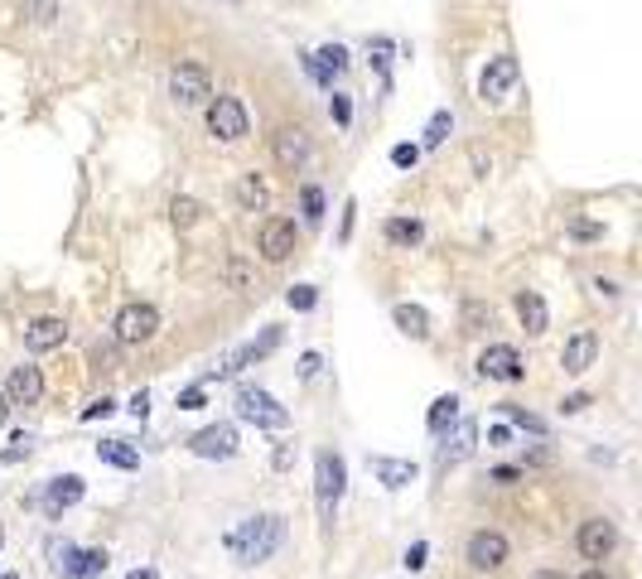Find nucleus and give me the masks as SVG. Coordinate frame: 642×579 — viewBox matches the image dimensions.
Listing matches in <instances>:
<instances>
[{
    "label": "nucleus",
    "mask_w": 642,
    "mask_h": 579,
    "mask_svg": "<svg viewBox=\"0 0 642 579\" xmlns=\"http://www.w3.org/2000/svg\"><path fill=\"white\" fill-rule=\"evenodd\" d=\"M594 358H599V333L594 329H580L570 343H565V353H560V367L570 372V377H585L589 367H594Z\"/></svg>",
    "instance_id": "16"
},
{
    "label": "nucleus",
    "mask_w": 642,
    "mask_h": 579,
    "mask_svg": "<svg viewBox=\"0 0 642 579\" xmlns=\"http://www.w3.org/2000/svg\"><path fill=\"white\" fill-rule=\"evenodd\" d=\"M507 555H512V546H507L503 531H474L469 536V551H464V560L474 565L478 575H493V570H503Z\"/></svg>",
    "instance_id": "9"
},
{
    "label": "nucleus",
    "mask_w": 642,
    "mask_h": 579,
    "mask_svg": "<svg viewBox=\"0 0 642 579\" xmlns=\"http://www.w3.org/2000/svg\"><path fill=\"white\" fill-rule=\"evenodd\" d=\"M256 358H261V353H256V343H242V348H232V353H227L223 367H218L213 377H237V372H247Z\"/></svg>",
    "instance_id": "29"
},
{
    "label": "nucleus",
    "mask_w": 642,
    "mask_h": 579,
    "mask_svg": "<svg viewBox=\"0 0 642 579\" xmlns=\"http://www.w3.org/2000/svg\"><path fill=\"white\" fill-rule=\"evenodd\" d=\"M169 218H174V227H184V232H189V227H198V222H203V203L179 193V198L169 203Z\"/></svg>",
    "instance_id": "28"
},
{
    "label": "nucleus",
    "mask_w": 642,
    "mask_h": 579,
    "mask_svg": "<svg viewBox=\"0 0 642 579\" xmlns=\"http://www.w3.org/2000/svg\"><path fill=\"white\" fill-rule=\"evenodd\" d=\"M49 565H54V575H63V579H83V546L54 536V541H49Z\"/></svg>",
    "instance_id": "22"
},
{
    "label": "nucleus",
    "mask_w": 642,
    "mask_h": 579,
    "mask_svg": "<svg viewBox=\"0 0 642 579\" xmlns=\"http://www.w3.org/2000/svg\"><path fill=\"white\" fill-rule=\"evenodd\" d=\"M280 546H285V517H276V512H252V517H242L232 531H223V551L237 565H261Z\"/></svg>",
    "instance_id": "1"
},
{
    "label": "nucleus",
    "mask_w": 642,
    "mask_h": 579,
    "mask_svg": "<svg viewBox=\"0 0 642 579\" xmlns=\"http://www.w3.org/2000/svg\"><path fill=\"white\" fill-rule=\"evenodd\" d=\"M126 579H160V570H145V565H140V570H131Z\"/></svg>",
    "instance_id": "55"
},
{
    "label": "nucleus",
    "mask_w": 642,
    "mask_h": 579,
    "mask_svg": "<svg viewBox=\"0 0 642 579\" xmlns=\"http://www.w3.org/2000/svg\"><path fill=\"white\" fill-rule=\"evenodd\" d=\"M107 565H112V555H107V551H83V579L87 575H102Z\"/></svg>",
    "instance_id": "45"
},
{
    "label": "nucleus",
    "mask_w": 642,
    "mask_h": 579,
    "mask_svg": "<svg viewBox=\"0 0 642 579\" xmlns=\"http://www.w3.org/2000/svg\"><path fill=\"white\" fill-rule=\"evenodd\" d=\"M285 300H290V309L309 314V309L319 304V290H314V285H290V290H285Z\"/></svg>",
    "instance_id": "33"
},
{
    "label": "nucleus",
    "mask_w": 642,
    "mask_h": 579,
    "mask_svg": "<svg viewBox=\"0 0 642 579\" xmlns=\"http://www.w3.org/2000/svg\"><path fill=\"white\" fill-rule=\"evenodd\" d=\"M237 415L247 425H256V430H285L290 425V411L280 406L271 391H261V386H242L237 391Z\"/></svg>",
    "instance_id": "4"
},
{
    "label": "nucleus",
    "mask_w": 642,
    "mask_h": 579,
    "mask_svg": "<svg viewBox=\"0 0 642 579\" xmlns=\"http://www.w3.org/2000/svg\"><path fill=\"white\" fill-rule=\"evenodd\" d=\"M0 546H5V526H0Z\"/></svg>",
    "instance_id": "58"
},
{
    "label": "nucleus",
    "mask_w": 642,
    "mask_h": 579,
    "mask_svg": "<svg viewBox=\"0 0 642 579\" xmlns=\"http://www.w3.org/2000/svg\"><path fill=\"white\" fill-rule=\"evenodd\" d=\"M189 454L194 459H232L237 454V425H227V420H218V425H203L198 435H189Z\"/></svg>",
    "instance_id": "10"
},
{
    "label": "nucleus",
    "mask_w": 642,
    "mask_h": 579,
    "mask_svg": "<svg viewBox=\"0 0 642 579\" xmlns=\"http://www.w3.org/2000/svg\"><path fill=\"white\" fill-rule=\"evenodd\" d=\"M227 280H232V285H237V290H252V271H247V266H242V261H227V271H223Z\"/></svg>",
    "instance_id": "48"
},
{
    "label": "nucleus",
    "mask_w": 642,
    "mask_h": 579,
    "mask_svg": "<svg viewBox=\"0 0 642 579\" xmlns=\"http://www.w3.org/2000/svg\"><path fill=\"white\" fill-rule=\"evenodd\" d=\"M488 324V309L483 304H464V333H483Z\"/></svg>",
    "instance_id": "43"
},
{
    "label": "nucleus",
    "mask_w": 642,
    "mask_h": 579,
    "mask_svg": "<svg viewBox=\"0 0 642 579\" xmlns=\"http://www.w3.org/2000/svg\"><path fill=\"white\" fill-rule=\"evenodd\" d=\"M155 329H160V309H155V304H145V300L121 304V309H116V319H112V338L116 343H126V348L150 343Z\"/></svg>",
    "instance_id": "3"
},
{
    "label": "nucleus",
    "mask_w": 642,
    "mask_h": 579,
    "mask_svg": "<svg viewBox=\"0 0 642 579\" xmlns=\"http://www.w3.org/2000/svg\"><path fill=\"white\" fill-rule=\"evenodd\" d=\"M63 343H68V324L54 319V314H49V319H34V324L25 329V348L34 353V358H39V353H54V348H63Z\"/></svg>",
    "instance_id": "18"
},
{
    "label": "nucleus",
    "mask_w": 642,
    "mask_h": 579,
    "mask_svg": "<svg viewBox=\"0 0 642 579\" xmlns=\"http://www.w3.org/2000/svg\"><path fill=\"white\" fill-rule=\"evenodd\" d=\"M517 87V58L512 54H498L488 68H483V78H478V97L488 102V107H498L507 92Z\"/></svg>",
    "instance_id": "12"
},
{
    "label": "nucleus",
    "mask_w": 642,
    "mask_h": 579,
    "mask_svg": "<svg viewBox=\"0 0 642 579\" xmlns=\"http://www.w3.org/2000/svg\"><path fill=\"white\" fill-rule=\"evenodd\" d=\"M300 213H305L309 227L324 222V189H319V184H305V189H300Z\"/></svg>",
    "instance_id": "30"
},
{
    "label": "nucleus",
    "mask_w": 642,
    "mask_h": 579,
    "mask_svg": "<svg viewBox=\"0 0 642 579\" xmlns=\"http://www.w3.org/2000/svg\"><path fill=\"white\" fill-rule=\"evenodd\" d=\"M348 237H353V203L343 208V227H338V242H348Z\"/></svg>",
    "instance_id": "52"
},
{
    "label": "nucleus",
    "mask_w": 642,
    "mask_h": 579,
    "mask_svg": "<svg viewBox=\"0 0 642 579\" xmlns=\"http://www.w3.org/2000/svg\"><path fill=\"white\" fill-rule=\"evenodd\" d=\"M87 497V483L78 478V473H58V478H49L44 483V493H39V507L49 512V517H63L73 502H83Z\"/></svg>",
    "instance_id": "13"
},
{
    "label": "nucleus",
    "mask_w": 642,
    "mask_h": 579,
    "mask_svg": "<svg viewBox=\"0 0 642 579\" xmlns=\"http://www.w3.org/2000/svg\"><path fill=\"white\" fill-rule=\"evenodd\" d=\"M575 551L580 560H609L618 551V526L609 517H585L575 531Z\"/></svg>",
    "instance_id": "6"
},
{
    "label": "nucleus",
    "mask_w": 642,
    "mask_h": 579,
    "mask_svg": "<svg viewBox=\"0 0 642 579\" xmlns=\"http://www.w3.org/2000/svg\"><path fill=\"white\" fill-rule=\"evenodd\" d=\"M391 324L406 333V338H430V314L420 304H396L391 309Z\"/></svg>",
    "instance_id": "24"
},
{
    "label": "nucleus",
    "mask_w": 642,
    "mask_h": 579,
    "mask_svg": "<svg viewBox=\"0 0 642 579\" xmlns=\"http://www.w3.org/2000/svg\"><path fill=\"white\" fill-rule=\"evenodd\" d=\"M300 68H305V73H309V78H314V83H319V87H334V78L324 73V63H319V58H314V54H300Z\"/></svg>",
    "instance_id": "42"
},
{
    "label": "nucleus",
    "mask_w": 642,
    "mask_h": 579,
    "mask_svg": "<svg viewBox=\"0 0 642 579\" xmlns=\"http://www.w3.org/2000/svg\"><path fill=\"white\" fill-rule=\"evenodd\" d=\"M280 343H285V329H280V324H266V329L256 333V353H261V358H271Z\"/></svg>",
    "instance_id": "35"
},
{
    "label": "nucleus",
    "mask_w": 642,
    "mask_h": 579,
    "mask_svg": "<svg viewBox=\"0 0 642 579\" xmlns=\"http://www.w3.org/2000/svg\"><path fill=\"white\" fill-rule=\"evenodd\" d=\"M420 160V145H396V150H391V165L396 169H411Z\"/></svg>",
    "instance_id": "47"
},
{
    "label": "nucleus",
    "mask_w": 642,
    "mask_h": 579,
    "mask_svg": "<svg viewBox=\"0 0 642 579\" xmlns=\"http://www.w3.org/2000/svg\"><path fill=\"white\" fill-rule=\"evenodd\" d=\"M256 247H261V261H266V266H285V261L295 256V222L266 218L261 232H256Z\"/></svg>",
    "instance_id": "7"
},
{
    "label": "nucleus",
    "mask_w": 642,
    "mask_h": 579,
    "mask_svg": "<svg viewBox=\"0 0 642 579\" xmlns=\"http://www.w3.org/2000/svg\"><path fill=\"white\" fill-rule=\"evenodd\" d=\"M5 396H10V406H15V411H34V406H39V396H44V377H39V367H34V362H29V367H10Z\"/></svg>",
    "instance_id": "15"
},
{
    "label": "nucleus",
    "mask_w": 642,
    "mask_h": 579,
    "mask_svg": "<svg viewBox=\"0 0 642 579\" xmlns=\"http://www.w3.org/2000/svg\"><path fill=\"white\" fill-rule=\"evenodd\" d=\"M522 478V469L517 464H493V473H488V483H498V488H512Z\"/></svg>",
    "instance_id": "44"
},
{
    "label": "nucleus",
    "mask_w": 642,
    "mask_h": 579,
    "mask_svg": "<svg viewBox=\"0 0 642 579\" xmlns=\"http://www.w3.org/2000/svg\"><path fill=\"white\" fill-rule=\"evenodd\" d=\"M449 131H454V116H449V111H435V116H430V126H425V150L445 145Z\"/></svg>",
    "instance_id": "32"
},
{
    "label": "nucleus",
    "mask_w": 642,
    "mask_h": 579,
    "mask_svg": "<svg viewBox=\"0 0 642 579\" xmlns=\"http://www.w3.org/2000/svg\"><path fill=\"white\" fill-rule=\"evenodd\" d=\"M585 406H589V396H585V391H575V396H565V401H560V411H565V415L585 411Z\"/></svg>",
    "instance_id": "49"
},
{
    "label": "nucleus",
    "mask_w": 642,
    "mask_h": 579,
    "mask_svg": "<svg viewBox=\"0 0 642 579\" xmlns=\"http://www.w3.org/2000/svg\"><path fill=\"white\" fill-rule=\"evenodd\" d=\"M97 459L107 469H121V473H136L140 469V449L131 440H102L97 444Z\"/></svg>",
    "instance_id": "23"
},
{
    "label": "nucleus",
    "mask_w": 642,
    "mask_h": 579,
    "mask_svg": "<svg viewBox=\"0 0 642 579\" xmlns=\"http://www.w3.org/2000/svg\"><path fill=\"white\" fill-rule=\"evenodd\" d=\"M295 372H300V382H319V372H324V353H305Z\"/></svg>",
    "instance_id": "40"
},
{
    "label": "nucleus",
    "mask_w": 642,
    "mask_h": 579,
    "mask_svg": "<svg viewBox=\"0 0 642 579\" xmlns=\"http://www.w3.org/2000/svg\"><path fill=\"white\" fill-rule=\"evenodd\" d=\"M203 406H208V391H203V382L179 391V411H203Z\"/></svg>",
    "instance_id": "38"
},
{
    "label": "nucleus",
    "mask_w": 642,
    "mask_h": 579,
    "mask_svg": "<svg viewBox=\"0 0 642 579\" xmlns=\"http://www.w3.org/2000/svg\"><path fill=\"white\" fill-rule=\"evenodd\" d=\"M150 406H155V401H150V391H136V401H131V411H136L140 420H145V415H150Z\"/></svg>",
    "instance_id": "50"
},
{
    "label": "nucleus",
    "mask_w": 642,
    "mask_h": 579,
    "mask_svg": "<svg viewBox=\"0 0 642 579\" xmlns=\"http://www.w3.org/2000/svg\"><path fill=\"white\" fill-rule=\"evenodd\" d=\"M0 579H20V575H0Z\"/></svg>",
    "instance_id": "59"
},
{
    "label": "nucleus",
    "mask_w": 642,
    "mask_h": 579,
    "mask_svg": "<svg viewBox=\"0 0 642 579\" xmlns=\"http://www.w3.org/2000/svg\"><path fill=\"white\" fill-rule=\"evenodd\" d=\"M329 116H334V126H353V97L348 92H334V102H329Z\"/></svg>",
    "instance_id": "36"
},
{
    "label": "nucleus",
    "mask_w": 642,
    "mask_h": 579,
    "mask_svg": "<svg viewBox=\"0 0 642 579\" xmlns=\"http://www.w3.org/2000/svg\"><path fill=\"white\" fill-rule=\"evenodd\" d=\"M25 15L34 25H54L58 20V0H25Z\"/></svg>",
    "instance_id": "34"
},
{
    "label": "nucleus",
    "mask_w": 642,
    "mask_h": 579,
    "mask_svg": "<svg viewBox=\"0 0 642 579\" xmlns=\"http://www.w3.org/2000/svg\"><path fill=\"white\" fill-rule=\"evenodd\" d=\"M512 304H517V319H522V329L536 338V333H546V324H551V309H546V300L536 295V290H517L512 295Z\"/></svg>",
    "instance_id": "20"
},
{
    "label": "nucleus",
    "mask_w": 642,
    "mask_h": 579,
    "mask_svg": "<svg viewBox=\"0 0 642 579\" xmlns=\"http://www.w3.org/2000/svg\"><path fill=\"white\" fill-rule=\"evenodd\" d=\"M387 242L391 247H420V237H425V227L416 218H387Z\"/></svg>",
    "instance_id": "26"
},
{
    "label": "nucleus",
    "mask_w": 642,
    "mask_h": 579,
    "mask_svg": "<svg viewBox=\"0 0 642 579\" xmlns=\"http://www.w3.org/2000/svg\"><path fill=\"white\" fill-rule=\"evenodd\" d=\"M169 97H174L179 107H198V102L208 97V68L194 63V58L174 63V68H169Z\"/></svg>",
    "instance_id": "8"
},
{
    "label": "nucleus",
    "mask_w": 642,
    "mask_h": 579,
    "mask_svg": "<svg viewBox=\"0 0 642 579\" xmlns=\"http://www.w3.org/2000/svg\"><path fill=\"white\" fill-rule=\"evenodd\" d=\"M343 483H348V464H343V454L319 449V454H314V497H319V522L324 526H334V517H338Z\"/></svg>",
    "instance_id": "2"
},
{
    "label": "nucleus",
    "mask_w": 642,
    "mask_h": 579,
    "mask_svg": "<svg viewBox=\"0 0 642 579\" xmlns=\"http://www.w3.org/2000/svg\"><path fill=\"white\" fill-rule=\"evenodd\" d=\"M401 565H406L411 575H420V570L430 565V546H425V541H411V546H406V555H401Z\"/></svg>",
    "instance_id": "37"
},
{
    "label": "nucleus",
    "mask_w": 642,
    "mask_h": 579,
    "mask_svg": "<svg viewBox=\"0 0 642 579\" xmlns=\"http://www.w3.org/2000/svg\"><path fill=\"white\" fill-rule=\"evenodd\" d=\"M531 579H565V575H560V570H536Z\"/></svg>",
    "instance_id": "56"
},
{
    "label": "nucleus",
    "mask_w": 642,
    "mask_h": 579,
    "mask_svg": "<svg viewBox=\"0 0 642 579\" xmlns=\"http://www.w3.org/2000/svg\"><path fill=\"white\" fill-rule=\"evenodd\" d=\"M474 444H478V425L469 420V415H459L454 425L445 430V449H440V469H449L454 459H469L474 454Z\"/></svg>",
    "instance_id": "17"
},
{
    "label": "nucleus",
    "mask_w": 642,
    "mask_h": 579,
    "mask_svg": "<svg viewBox=\"0 0 642 579\" xmlns=\"http://www.w3.org/2000/svg\"><path fill=\"white\" fill-rule=\"evenodd\" d=\"M290 464H295V449H290V444H280L276 449V469H290Z\"/></svg>",
    "instance_id": "53"
},
{
    "label": "nucleus",
    "mask_w": 642,
    "mask_h": 579,
    "mask_svg": "<svg viewBox=\"0 0 642 579\" xmlns=\"http://www.w3.org/2000/svg\"><path fill=\"white\" fill-rule=\"evenodd\" d=\"M271 155H276V165L285 169V174H300L309 160V136L295 131V126H280L276 136H271Z\"/></svg>",
    "instance_id": "14"
},
{
    "label": "nucleus",
    "mask_w": 642,
    "mask_h": 579,
    "mask_svg": "<svg viewBox=\"0 0 642 579\" xmlns=\"http://www.w3.org/2000/svg\"><path fill=\"white\" fill-rule=\"evenodd\" d=\"M570 237H575V242H599V237H604V227H599V222H589V218H575L570 222Z\"/></svg>",
    "instance_id": "39"
},
{
    "label": "nucleus",
    "mask_w": 642,
    "mask_h": 579,
    "mask_svg": "<svg viewBox=\"0 0 642 579\" xmlns=\"http://www.w3.org/2000/svg\"><path fill=\"white\" fill-rule=\"evenodd\" d=\"M232 198H237L247 213H266V208H271V184H266V174H242L237 189H232Z\"/></svg>",
    "instance_id": "21"
},
{
    "label": "nucleus",
    "mask_w": 642,
    "mask_h": 579,
    "mask_svg": "<svg viewBox=\"0 0 642 579\" xmlns=\"http://www.w3.org/2000/svg\"><path fill=\"white\" fill-rule=\"evenodd\" d=\"M454 420H459V396H435V406L425 411V430L430 435H445Z\"/></svg>",
    "instance_id": "25"
},
{
    "label": "nucleus",
    "mask_w": 642,
    "mask_h": 579,
    "mask_svg": "<svg viewBox=\"0 0 642 579\" xmlns=\"http://www.w3.org/2000/svg\"><path fill=\"white\" fill-rule=\"evenodd\" d=\"M478 372H483V377H493V382H522V377H527L522 353H517L512 343H488V348H483V358H478Z\"/></svg>",
    "instance_id": "11"
},
{
    "label": "nucleus",
    "mask_w": 642,
    "mask_h": 579,
    "mask_svg": "<svg viewBox=\"0 0 642 579\" xmlns=\"http://www.w3.org/2000/svg\"><path fill=\"white\" fill-rule=\"evenodd\" d=\"M488 444H512V425H493V430H488Z\"/></svg>",
    "instance_id": "51"
},
{
    "label": "nucleus",
    "mask_w": 642,
    "mask_h": 579,
    "mask_svg": "<svg viewBox=\"0 0 642 579\" xmlns=\"http://www.w3.org/2000/svg\"><path fill=\"white\" fill-rule=\"evenodd\" d=\"M10 411H15V406H10V396L0 391V430H5V420H10Z\"/></svg>",
    "instance_id": "54"
},
{
    "label": "nucleus",
    "mask_w": 642,
    "mask_h": 579,
    "mask_svg": "<svg viewBox=\"0 0 642 579\" xmlns=\"http://www.w3.org/2000/svg\"><path fill=\"white\" fill-rule=\"evenodd\" d=\"M580 579H614V575H604V570H585Z\"/></svg>",
    "instance_id": "57"
},
{
    "label": "nucleus",
    "mask_w": 642,
    "mask_h": 579,
    "mask_svg": "<svg viewBox=\"0 0 642 579\" xmlns=\"http://www.w3.org/2000/svg\"><path fill=\"white\" fill-rule=\"evenodd\" d=\"M367 469L382 478V488H391V493H401L406 483H416V464L411 459H387V454H372L367 459Z\"/></svg>",
    "instance_id": "19"
},
{
    "label": "nucleus",
    "mask_w": 642,
    "mask_h": 579,
    "mask_svg": "<svg viewBox=\"0 0 642 579\" xmlns=\"http://www.w3.org/2000/svg\"><path fill=\"white\" fill-rule=\"evenodd\" d=\"M29 444H34V435H15V440H10V449L0 454V464H20V459L29 454Z\"/></svg>",
    "instance_id": "41"
},
{
    "label": "nucleus",
    "mask_w": 642,
    "mask_h": 579,
    "mask_svg": "<svg viewBox=\"0 0 642 579\" xmlns=\"http://www.w3.org/2000/svg\"><path fill=\"white\" fill-rule=\"evenodd\" d=\"M498 411H503L507 420H512V425H517V430H527V435H536V440H546V420H541V415L522 411V406H517V401H503V406H498Z\"/></svg>",
    "instance_id": "27"
},
{
    "label": "nucleus",
    "mask_w": 642,
    "mask_h": 579,
    "mask_svg": "<svg viewBox=\"0 0 642 579\" xmlns=\"http://www.w3.org/2000/svg\"><path fill=\"white\" fill-rule=\"evenodd\" d=\"M319 63H324V73H329V78H334L338 83V73H348V63H353V58H348V49H343V44H324V49H319Z\"/></svg>",
    "instance_id": "31"
},
{
    "label": "nucleus",
    "mask_w": 642,
    "mask_h": 579,
    "mask_svg": "<svg viewBox=\"0 0 642 579\" xmlns=\"http://www.w3.org/2000/svg\"><path fill=\"white\" fill-rule=\"evenodd\" d=\"M252 131V116L242 107V97H213V107H208V136H218L223 145H237V140H247Z\"/></svg>",
    "instance_id": "5"
},
{
    "label": "nucleus",
    "mask_w": 642,
    "mask_h": 579,
    "mask_svg": "<svg viewBox=\"0 0 642 579\" xmlns=\"http://www.w3.org/2000/svg\"><path fill=\"white\" fill-rule=\"evenodd\" d=\"M112 411H116V396H97V401L83 411V420H107Z\"/></svg>",
    "instance_id": "46"
}]
</instances>
